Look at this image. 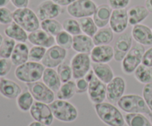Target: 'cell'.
<instances>
[{"label": "cell", "mask_w": 152, "mask_h": 126, "mask_svg": "<svg viewBox=\"0 0 152 126\" xmlns=\"http://www.w3.org/2000/svg\"><path fill=\"white\" fill-rule=\"evenodd\" d=\"M96 115L102 122L108 126H124L125 118L121 112L111 103L102 102L94 104Z\"/></svg>", "instance_id": "1"}, {"label": "cell", "mask_w": 152, "mask_h": 126, "mask_svg": "<svg viewBox=\"0 0 152 126\" xmlns=\"http://www.w3.org/2000/svg\"><path fill=\"white\" fill-rule=\"evenodd\" d=\"M45 66L40 62L28 60L26 63L16 66L15 77L25 84L34 83L42 79Z\"/></svg>", "instance_id": "2"}, {"label": "cell", "mask_w": 152, "mask_h": 126, "mask_svg": "<svg viewBox=\"0 0 152 126\" xmlns=\"http://www.w3.org/2000/svg\"><path fill=\"white\" fill-rule=\"evenodd\" d=\"M13 22L29 33L40 27L41 21L37 16V13L29 7L16 8L13 12Z\"/></svg>", "instance_id": "3"}, {"label": "cell", "mask_w": 152, "mask_h": 126, "mask_svg": "<svg viewBox=\"0 0 152 126\" xmlns=\"http://www.w3.org/2000/svg\"><path fill=\"white\" fill-rule=\"evenodd\" d=\"M55 119L63 122H71L78 117V110L68 100H55L49 104Z\"/></svg>", "instance_id": "4"}, {"label": "cell", "mask_w": 152, "mask_h": 126, "mask_svg": "<svg viewBox=\"0 0 152 126\" xmlns=\"http://www.w3.org/2000/svg\"><path fill=\"white\" fill-rule=\"evenodd\" d=\"M117 104L122 111L127 114L139 113L148 115L151 112L143 97L138 94L123 95Z\"/></svg>", "instance_id": "5"}, {"label": "cell", "mask_w": 152, "mask_h": 126, "mask_svg": "<svg viewBox=\"0 0 152 126\" xmlns=\"http://www.w3.org/2000/svg\"><path fill=\"white\" fill-rule=\"evenodd\" d=\"M145 51L143 45L137 43L132 46L121 62V68L123 73L128 75L134 74L137 68L142 63Z\"/></svg>", "instance_id": "6"}, {"label": "cell", "mask_w": 152, "mask_h": 126, "mask_svg": "<svg viewBox=\"0 0 152 126\" xmlns=\"http://www.w3.org/2000/svg\"><path fill=\"white\" fill-rule=\"evenodd\" d=\"M97 8L93 0H76L67 7V13L74 19L91 17Z\"/></svg>", "instance_id": "7"}, {"label": "cell", "mask_w": 152, "mask_h": 126, "mask_svg": "<svg viewBox=\"0 0 152 126\" xmlns=\"http://www.w3.org/2000/svg\"><path fill=\"white\" fill-rule=\"evenodd\" d=\"M28 91L31 92L34 100L38 102L50 104L55 100V92L41 81L26 84Z\"/></svg>", "instance_id": "8"}, {"label": "cell", "mask_w": 152, "mask_h": 126, "mask_svg": "<svg viewBox=\"0 0 152 126\" xmlns=\"http://www.w3.org/2000/svg\"><path fill=\"white\" fill-rule=\"evenodd\" d=\"M71 67L73 78L75 80L84 78L91 67L90 55L87 53H77L71 60Z\"/></svg>", "instance_id": "9"}, {"label": "cell", "mask_w": 152, "mask_h": 126, "mask_svg": "<svg viewBox=\"0 0 152 126\" xmlns=\"http://www.w3.org/2000/svg\"><path fill=\"white\" fill-rule=\"evenodd\" d=\"M67 55V50L59 47L57 44H54L47 49V51L41 62L46 68L54 69L63 63L66 58Z\"/></svg>", "instance_id": "10"}, {"label": "cell", "mask_w": 152, "mask_h": 126, "mask_svg": "<svg viewBox=\"0 0 152 126\" xmlns=\"http://www.w3.org/2000/svg\"><path fill=\"white\" fill-rule=\"evenodd\" d=\"M30 114L36 121L50 126L53 123L54 117L50 106L42 102L36 101L29 111Z\"/></svg>", "instance_id": "11"}, {"label": "cell", "mask_w": 152, "mask_h": 126, "mask_svg": "<svg viewBox=\"0 0 152 126\" xmlns=\"http://www.w3.org/2000/svg\"><path fill=\"white\" fill-rule=\"evenodd\" d=\"M126 82L121 76H116L106 86V98L112 104L117 103L124 95Z\"/></svg>", "instance_id": "12"}, {"label": "cell", "mask_w": 152, "mask_h": 126, "mask_svg": "<svg viewBox=\"0 0 152 126\" xmlns=\"http://www.w3.org/2000/svg\"><path fill=\"white\" fill-rule=\"evenodd\" d=\"M129 24V16L126 8L112 10L109 26L114 33H123L128 28Z\"/></svg>", "instance_id": "13"}, {"label": "cell", "mask_w": 152, "mask_h": 126, "mask_svg": "<svg viewBox=\"0 0 152 126\" xmlns=\"http://www.w3.org/2000/svg\"><path fill=\"white\" fill-rule=\"evenodd\" d=\"M132 41H133V38L132 33L129 32L121 33V35L117 38L113 47L114 53V59L116 61L122 62L125 56L133 46Z\"/></svg>", "instance_id": "14"}, {"label": "cell", "mask_w": 152, "mask_h": 126, "mask_svg": "<svg viewBox=\"0 0 152 126\" xmlns=\"http://www.w3.org/2000/svg\"><path fill=\"white\" fill-rule=\"evenodd\" d=\"M36 13L41 22L46 19H56L62 13V7L53 0H45L37 6Z\"/></svg>", "instance_id": "15"}, {"label": "cell", "mask_w": 152, "mask_h": 126, "mask_svg": "<svg viewBox=\"0 0 152 126\" xmlns=\"http://www.w3.org/2000/svg\"><path fill=\"white\" fill-rule=\"evenodd\" d=\"M88 96L94 104L102 103L106 99V85L95 76L89 82Z\"/></svg>", "instance_id": "16"}, {"label": "cell", "mask_w": 152, "mask_h": 126, "mask_svg": "<svg viewBox=\"0 0 152 126\" xmlns=\"http://www.w3.org/2000/svg\"><path fill=\"white\" fill-rule=\"evenodd\" d=\"M114 56V48L109 44L94 46L90 53L91 60L95 63H108Z\"/></svg>", "instance_id": "17"}, {"label": "cell", "mask_w": 152, "mask_h": 126, "mask_svg": "<svg viewBox=\"0 0 152 126\" xmlns=\"http://www.w3.org/2000/svg\"><path fill=\"white\" fill-rule=\"evenodd\" d=\"M28 41L34 46H40L48 49L56 43L55 37L43 30L38 29L28 34Z\"/></svg>", "instance_id": "18"}, {"label": "cell", "mask_w": 152, "mask_h": 126, "mask_svg": "<svg viewBox=\"0 0 152 126\" xmlns=\"http://www.w3.org/2000/svg\"><path fill=\"white\" fill-rule=\"evenodd\" d=\"M131 33L137 44L143 46L152 45V30L147 25L143 24L134 25Z\"/></svg>", "instance_id": "19"}, {"label": "cell", "mask_w": 152, "mask_h": 126, "mask_svg": "<svg viewBox=\"0 0 152 126\" xmlns=\"http://www.w3.org/2000/svg\"><path fill=\"white\" fill-rule=\"evenodd\" d=\"M20 86L12 80L7 78H0V94L10 100H14L22 93Z\"/></svg>", "instance_id": "20"}, {"label": "cell", "mask_w": 152, "mask_h": 126, "mask_svg": "<svg viewBox=\"0 0 152 126\" xmlns=\"http://www.w3.org/2000/svg\"><path fill=\"white\" fill-rule=\"evenodd\" d=\"M92 37L86 34H80L73 37L72 48L77 53H87L90 54L91 50L94 47Z\"/></svg>", "instance_id": "21"}, {"label": "cell", "mask_w": 152, "mask_h": 126, "mask_svg": "<svg viewBox=\"0 0 152 126\" xmlns=\"http://www.w3.org/2000/svg\"><path fill=\"white\" fill-rule=\"evenodd\" d=\"M112 10L113 9L108 4H102L97 6V8L92 18L98 28L105 27L107 25L109 24Z\"/></svg>", "instance_id": "22"}, {"label": "cell", "mask_w": 152, "mask_h": 126, "mask_svg": "<svg viewBox=\"0 0 152 126\" xmlns=\"http://www.w3.org/2000/svg\"><path fill=\"white\" fill-rule=\"evenodd\" d=\"M149 13V11L147 10L145 6L140 5V4L132 6L128 10L129 24L134 26L141 24L148 18Z\"/></svg>", "instance_id": "23"}, {"label": "cell", "mask_w": 152, "mask_h": 126, "mask_svg": "<svg viewBox=\"0 0 152 126\" xmlns=\"http://www.w3.org/2000/svg\"><path fill=\"white\" fill-rule=\"evenodd\" d=\"M4 32L6 37L14 40L16 42L25 43L27 41H28V32H26L22 27L19 26L14 22L6 27Z\"/></svg>", "instance_id": "24"}, {"label": "cell", "mask_w": 152, "mask_h": 126, "mask_svg": "<svg viewBox=\"0 0 152 126\" xmlns=\"http://www.w3.org/2000/svg\"><path fill=\"white\" fill-rule=\"evenodd\" d=\"M29 50L25 43H17L10 57V60L14 66H19L29 60Z\"/></svg>", "instance_id": "25"}, {"label": "cell", "mask_w": 152, "mask_h": 126, "mask_svg": "<svg viewBox=\"0 0 152 126\" xmlns=\"http://www.w3.org/2000/svg\"><path fill=\"white\" fill-rule=\"evenodd\" d=\"M42 82L50 88L53 92L56 93L62 85V82L58 75L57 71L53 68H46L42 77Z\"/></svg>", "instance_id": "26"}, {"label": "cell", "mask_w": 152, "mask_h": 126, "mask_svg": "<svg viewBox=\"0 0 152 126\" xmlns=\"http://www.w3.org/2000/svg\"><path fill=\"white\" fill-rule=\"evenodd\" d=\"M95 76L105 84H108L114 78V71L108 63H95L92 65Z\"/></svg>", "instance_id": "27"}, {"label": "cell", "mask_w": 152, "mask_h": 126, "mask_svg": "<svg viewBox=\"0 0 152 126\" xmlns=\"http://www.w3.org/2000/svg\"><path fill=\"white\" fill-rule=\"evenodd\" d=\"M114 32L111 27L99 28L94 35L92 37L95 46L109 44L114 40Z\"/></svg>", "instance_id": "28"}, {"label": "cell", "mask_w": 152, "mask_h": 126, "mask_svg": "<svg viewBox=\"0 0 152 126\" xmlns=\"http://www.w3.org/2000/svg\"><path fill=\"white\" fill-rule=\"evenodd\" d=\"M124 118L128 126H152L151 121L143 114L129 113Z\"/></svg>", "instance_id": "29"}, {"label": "cell", "mask_w": 152, "mask_h": 126, "mask_svg": "<svg viewBox=\"0 0 152 126\" xmlns=\"http://www.w3.org/2000/svg\"><path fill=\"white\" fill-rule=\"evenodd\" d=\"M76 91L75 81H70L68 82L62 84L60 88L56 92V97L59 100H68L74 97Z\"/></svg>", "instance_id": "30"}, {"label": "cell", "mask_w": 152, "mask_h": 126, "mask_svg": "<svg viewBox=\"0 0 152 126\" xmlns=\"http://www.w3.org/2000/svg\"><path fill=\"white\" fill-rule=\"evenodd\" d=\"M34 103V98L28 89L22 91L16 98V105L19 110L22 112H29Z\"/></svg>", "instance_id": "31"}, {"label": "cell", "mask_w": 152, "mask_h": 126, "mask_svg": "<svg viewBox=\"0 0 152 126\" xmlns=\"http://www.w3.org/2000/svg\"><path fill=\"white\" fill-rule=\"evenodd\" d=\"M137 81L142 84L152 83V67L146 66L141 63L134 72Z\"/></svg>", "instance_id": "32"}, {"label": "cell", "mask_w": 152, "mask_h": 126, "mask_svg": "<svg viewBox=\"0 0 152 126\" xmlns=\"http://www.w3.org/2000/svg\"><path fill=\"white\" fill-rule=\"evenodd\" d=\"M40 27L53 36H56L59 32L63 30L62 24L55 19H46L41 22Z\"/></svg>", "instance_id": "33"}, {"label": "cell", "mask_w": 152, "mask_h": 126, "mask_svg": "<svg viewBox=\"0 0 152 126\" xmlns=\"http://www.w3.org/2000/svg\"><path fill=\"white\" fill-rule=\"evenodd\" d=\"M82 32L83 34L93 37L98 31V27L95 24L92 17H85L79 19Z\"/></svg>", "instance_id": "34"}, {"label": "cell", "mask_w": 152, "mask_h": 126, "mask_svg": "<svg viewBox=\"0 0 152 126\" xmlns=\"http://www.w3.org/2000/svg\"><path fill=\"white\" fill-rule=\"evenodd\" d=\"M62 24L64 30L72 35L73 36L83 33L80 22H79V20H77V19L68 18L62 22Z\"/></svg>", "instance_id": "35"}, {"label": "cell", "mask_w": 152, "mask_h": 126, "mask_svg": "<svg viewBox=\"0 0 152 126\" xmlns=\"http://www.w3.org/2000/svg\"><path fill=\"white\" fill-rule=\"evenodd\" d=\"M16 44V43L14 40L8 37L4 38L0 46V58L10 59Z\"/></svg>", "instance_id": "36"}, {"label": "cell", "mask_w": 152, "mask_h": 126, "mask_svg": "<svg viewBox=\"0 0 152 126\" xmlns=\"http://www.w3.org/2000/svg\"><path fill=\"white\" fill-rule=\"evenodd\" d=\"M73 37L72 35L63 30L55 36V41L58 46L68 50L72 48Z\"/></svg>", "instance_id": "37"}, {"label": "cell", "mask_w": 152, "mask_h": 126, "mask_svg": "<svg viewBox=\"0 0 152 126\" xmlns=\"http://www.w3.org/2000/svg\"><path fill=\"white\" fill-rule=\"evenodd\" d=\"M56 68H57L56 71H57L58 75H59L62 84L71 81L73 78V72L71 65L65 63V62H63Z\"/></svg>", "instance_id": "38"}, {"label": "cell", "mask_w": 152, "mask_h": 126, "mask_svg": "<svg viewBox=\"0 0 152 126\" xmlns=\"http://www.w3.org/2000/svg\"><path fill=\"white\" fill-rule=\"evenodd\" d=\"M47 49L40 46H33L29 50V60L40 62L44 58Z\"/></svg>", "instance_id": "39"}, {"label": "cell", "mask_w": 152, "mask_h": 126, "mask_svg": "<svg viewBox=\"0 0 152 126\" xmlns=\"http://www.w3.org/2000/svg\"><path fill=\"white\" fill-rule=\"evenodd\" d=\"M13 22V12L6 7H0V24L8 25Z\"/></svg>", "instance_id": "40"}, {"label": "cell", "mask_w": 152, "mask_h": 126, "mask_svg": "<svg viewBox=\"0 0 152 126\" xmlns=\"http://www.w3.org/2000/svg\"><path fill=\"white\" fill-rule=\"evenodd\" d=\"M12 65L10 59L0 58V78H4L8 75L11 70Z\"/></svg>", "instance_id": "41"}, {"label": "cell", "mask_w": 152, "mask_h": 126, "mask_svg": "<svg viewBox=\"0 0 152 126\" xmlns=\"http://www.w3.org/2000/svg\"><path fill=\"white\" fill-rule=\"evenodd\" d=\"M142 97L152 112V83L145 84L142 89Z\"/></svg>", "instance_id": "42"}, {"label": "cell", "mask_w": 152, "mask_h": 126, "mask_svg": "<svg viewBox=\"0 0 152 126\" xmlns=\"http://www.w3.org/2000/svg\"><path fill=\"white\" fill-rule=\"evenodd\" d=\"M75 84L77 94H84L86 91H88L89 83L85 79V78L77 79L75 81Z\"/></svg>", "instance_id": "43"}, {"label": "cell", "mask_w": 152, "mask_h": 126, "mask_svg": "<svg viewBox=\"0 0 152 126\" xmlns=\"http://www.w3.org/2000/svg\"><path fill=\"white\" fill-rule=\"evenodd\" d=\"M132 0H108V4L113 10L125 9L130 4Z\"/></svg>", "instance_id": "44"}, {"label": "cell", "mask_w": 152, "mask_h": 126, "mask_svg": "<svg viewBox=\"0 0 152 126\" xmlns=\"http://www.w3.org/2000/svg\"><path fill=\"white\" fill-rule=\"evenodd\" d=\"M142 63L146 66L152 67V47L145 50L144 53Z\"/></svg>", "instance_id": "45"}, {"label": "cell", "mask_w": 152, "mask_h": 126, "mask_svg": "<svg viewBox=\"0 0 152 126\" xmlns=\"http://www.w3.org/2000/svg\"><path fill=\"white\" fill-rule=\"evenodd\" d=\"M10 2L16 8H25L28 7L30 0H10Z\"/></svg>", "instance_id": "46"}, {"label": "cell", "mask_w": 152, "mask_h": 126, "mask_svg": "<svg viewBox=\"0 0 152 126\" xmlns=\"http://www.w3.org/2000/svg\"><path fill=\"white\" fill-rule=\"evenodd\" d=\"M53 1L61 7H68V5L72 4L76 0H53Z\"/></svg>", "instance_id": "47"}, {"label": "cell", "mask_w": 152, "mask_h": 126, "mask_svg": "<svg viewBox=\"0 0 152 126\" xmlns=\"http://www.w3.org/2000/svg\"><path fill=\"white\" fill-rule=\"evenodd\" d=\"M94 77H95V74H94V72L93 69H90V70H89V72L86 74V76H85L84 78H85V79H86V81L89 83L92 79H93L94 78Z\"/></svg>", "instance_id": "48"}, {"label": "cell", "mask_w": 152, "mask_h": 126, "mask_svg": "<svg viewBox=\"0 0 152 126\" xmlns=\"http://www.w3.org/2000/svg\"><path fill=\"white\" fill-rule=\"evenodd\" d=\"M145 6L149 13H152V0H145Z\"/></svg>", "instance_id": "49"}, {"label": "cell", "mask_w": 152, "mask_h": 126, "mask_svg": "<svg viewBox=\"0 0 152 126\" xmlns=\"http://www.w3.org/2000/svg\"><path fill=\"white\" fill-rule=\"evenodd\" d=\"M28 126H47V125H44L43 123L38 122V121L34 120V121H33V122H31Z\"/></svg>", "instance_id": "50"}, {"label": "cell", "mask_w": 152, "mask_h": 126, "mask_svg": "<svg viewBox=\"0 0 152 126\" xmlns=\"http://www.w3.org/2000/svg\"><path fill=\"white\" fill-rule=\"evenodd\" d=\"M10 1V0H0V7H6Z\"/></svg>", "instance_id": "51"}, {"label": "cell", "mask_w": 152, "mask_h": 126, "mask_svg": "<svg viewBox=\"0 0 152 126\" xmlns=\"http://www.w3.org/2000/svg\"><path fill=\"white\" fill-rule=\"evenodd\" d=\"M3 39H4V38H3V36H2V35H1V34L0 33V46H1V43H2Z\"/></svg>", "instance_id": "52"}, {"label": "cell", "mask_w": 152, "mask_h": 126, "mask_svg": "<svg viewBox=\"0 0 152 126\" xmlns=\"http://www.w3.org/2000/svg\"><path fill=\"white\" fill-rule=\"evenodd\" d=\"M148 117H149L150 121H151V124H152V112H151V113H150L148 115Z\"/></svg>", "instance_id": "53"}, {"label": "cell", "mask_w": 152, "mask_h": 126, "mask_svg": "<svg viewBox=\"0 0 152 126\" xmlns=\"http://www.w3.org/2000/svg\"><path fill=\"white\" fill-rule=\"evenodd\" d=\"M151 30H152V28H151Z\"/></svg>", "instance_id": "54"}]
</instances>
